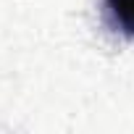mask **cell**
<instances>
[{
    "instance_id": "1",
    "label": "cell",
    "mask_w": 134,
    "mask_h": 134,
    "mask_svg": "<svg viewBox=\"0 0 134 134\" xmlns=\"http://www.w3.org/2000/svg\"><path fill=\"white\" fill-rule=\"evenodd\" d=\"M105 5H108L113 24L124 34L134 37V0H105Z\"/></svg>"
}]
</instances>
